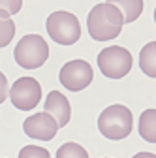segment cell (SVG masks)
Instances as JSON below:
<instances>
[{
    "label": "cell",
    "mask_w": 156,
    "mask_h": 158,
    "mask_svg": "<svg viewBox=\"0 0 156 158\" xmlns=\"http://www.w3.org/2000/svg\"><path fill=\"white\" fill-rule=\"evenodd\" d=\"M124 27V15L121 13V10L109 4V2H102L96 4L88 17H87V28L92 40L96 42H109L115 40L121 34Z\"/></svg>",
    "instance_id": "1"
},
{
    "label": "cell",
    "mask_w": 156,
    "mask_h": 158,
    "mask_svg": "<svg viewBox=\"0 0 156 158\" xmlns=\"http://www.w3.org/2000/svg\"><path fill=\"white\" fill-rule=\"evenodd\" d=\"M132 128H133V117L126 106L121 104L109 106L98 117V130L107 139H115V141L124 139L132 134Z\"/></svg>",
    "instance_id": "2"
},
{
    "label": "cell",
    "mask_w": 156,
    "mask_h": 158,
    "mask_svg": "<svg viewBox=\"0 0 156 158\" xmlns=\"http://www.w3.org/2000/svg\"><path fill=\"white\" fill-rule=\"evenodd\" d=\"M49 56V45L40 34H27L15 45L13 58L25 70H36L45 64Z\"/></svg>",
    "instance_id": "3"
},
{
    "label": "cell",
    "mask_w": 156,
    "mask_h": 158,
    "mask_svg": "<svg viewBox=\"0 0 156 158\" xmlns=\"http://www.w3.org/2000/svg\"><path fill=\"white\" fill-rule=\"evenodd\" d=\"M47 34L60 45H73L81 38V25L70 11H53L47 17Z\"/></svg>",
    "instance_id": "4"
},
{
    "label": "cell",
    "mask_w": 156,
    "mask_h": 158,
    "mask_svg": "<svg viewBox=\"0 0 156 158\" xmlns=\"http://www.w3.org/2000/svg\"><path fill=\"white\" fill-rule=\"evenodd\" d=\"M133 64L132 53L119 45H109L98 55V66L102 73L109 79H121L130 73Z\"/></svg>",
    "instance_id": "5"
},
{
    "label": "cell",
    "mask_w": 156,
    "mask_h": 158,
    "mask_svg": "<svg viewBox=\"0 0 156 158\" xmlns=\"http://www.w3.org/2000/svg\"><path fill=\"white\" fill-rule=\"evenodd\" d=\"M94 77L92 66L87 60H81V58H75V60L66 62L60 68V73H58V79H60V85L72 92L83 90L90 85Z\"/></svg>",
    "instance_id": "6"
},
{
    "label": "cell",
    "mask_w": 156,
    "mask_h": 158,
    "mask_svg": "<svg viewBox=\"0 0 156 158\" xmlns=\"http://www.w3.org/2000/svg\"><path fill=\"white\" fill-rule=\"evenodd\" d=\"M10 100L17 109L30 111L42 100V87L34 77H19L10 89Z\"/></svg>",
    "instance_id": "7"
},
{
    "label": "cell",
    "mask_w": 156,
    "mask_h": 158,
    "mask_svg": "<svg viewBox=\"0 0 156 158\" xmlns=\"http://www.w3.org/2000/svg\"><path fill=\"white\" fill-rule=\"evenodd\" d=\"M23 130L28 137H34V139H40V141H51L58 132V124L49 113L42 111L25 118Z\"/></svg>",
    "instance_id": "8"
},
{
    "label": "cell",
    "mask_w": 156,
    "mask_h": 158,
    "mask_svg": "<svg viewBox=\"0 0 156 158\" xmlns=\"http://www.w3.org/2000/svg\"><path fill=\"white\" fill-rule=\"evenodd\" d=\"M45 113H49L58 128H62L70 123V117H72V107H70V102H68V98L64 94H60L58 90H51L45 98Z\"/></svg>",
    "instance_id": "9"
},
{
    "label": "cell",
    "mask_w": 156,
    "mask_h": 158,
    "mask_svg": "<svg viewBox=\"0 0 156 158\" xmlns=\"http://www.w3.org/2000/svg\"><path fill=\"white\" fill-rule=\"evenodd\" d=\"M139 135L149 143H156V109H145L139 117Z\"/></svg>",
    "instance_id": "10"
},
{
    "label": "cell",
    "mask_w": 156,
    "mask_h": 158,
    "mask_svg": "<svg viewBox=\"0 0 156 158\" xmlns=\"http://www.w3.org/2000/svg\"><path fill=\"white\" fill-rule=\"evenodd\" d=\"M107 2L121 10L124 23H133L143 11V0H107Z\"/></svg>",
    "instance_id": "11"
},
{
    "label": "cell",
    "mask_w": 156,
    "mask_h": 158,
    "mask_svg": "<svg viewBox=\"0 0 156 158\" xmlns=\"http://www.w3.org/2000/svg\"><path fill=\"white\" fill-rule=\"evenodd\" d=\"M139 68L145 75L156 77V42L147 44L139 53Z\"/></svg>",
    "instance_id": "12"
},
{
    "label": "cell",
    "mask_w": 156,
    "mask_h": 158,
    "mask_svg": "<svg viewBox=\"0 0 156 158\" xmlns=\"http://www.w3.org/2000/svg\"><path fill=\"white\" fill-rule=\"evenodd\" d=\"M15 23L10 19L6 11L0 10V47H6L11 44V40L15 36Z\"/></svg>",
    "instance_id": "13"
},
{
    "label": "cell",
    "mask_w": 156,
    "mask_h": 158,
    "mask_svg": "<svg viewBox=\"0 0 156 158\" xmlns=\"http://www.w3.org/2000/svg\"><path fill=\"white\" fill-rule=\"evenodd\" d=\"M56 158H88V152H87L79 143L68 141V143H64V145L58 147Z\"/></svg>",
    "instance_id": "14"
},
{
    "label": "cell",
    "mask_w": 156,
    "mask_h": 158,
    "mask_svg": "<svg viewBox=\"0 0 156 158\" xmlns=\"http://www.w3.org/2000/svg\"><path fill=\"white\" fill-rule=\"evenodd\" d=\"M19 158H51L49 151L43 147H36V145H27L19 151Z\"/></svg>",
    "instance_id": "15"
},
{
    "label": "cell",
    "mask_w": 156,
    "mask_h": 158,
    "mask_svg": "<svg viewBox=\"0 0 156 158\" xmlns=\"http://www.w3.org/2000/svg\"><path fill=\"white\" fill-rule=\"evenodd\" d=\"M23 8V0H0V10L6 11L10 17L19 13Z\"/></svg>",
    "instance_id": "16"
},
{
    "label": "cell",
    "mask_w": 156,
    "mask_h": 158,
    "mask_svg": "<svg viewBox=\"0 0 156 158\" xmlns=\"http://www.w3.org/2000/svg\"><path fill=\"white\" fill-rule=\"evenodd\" d=\"M8 94H10V87H8V79H6V75L0 72V104H2L6 98H8Z\"/></svg>",
    "instance_id": "17"
},
{
    "label": "cell",
    "mask_w": 156,
    "mask_h": 158,
    "mask_svg": "<svg viewBox=\"0 0 156 158\" xmlns=\"http://www.w3.org/2000/svg\"><path fill=\"white\" fill-rule=\"evenodd\" d=\"M132 158H156V154H152V152H138Z\"/></svg>",
    "instance_id": "18"
},
{
    "label": "cell",
    "mask_w": 156,
    "mask_h": 158,
    "mask_svg": "<svg viewBox=\"0 0 156 158\" xmlns=\"http://www.w3.org/2000/svg\"><path fill=\"white\" fill-rule=\"evenodd\" d=\"M154 23H156V8H154Z\"/></svg>",
    "instance_id": "19"
}]
</instances>
